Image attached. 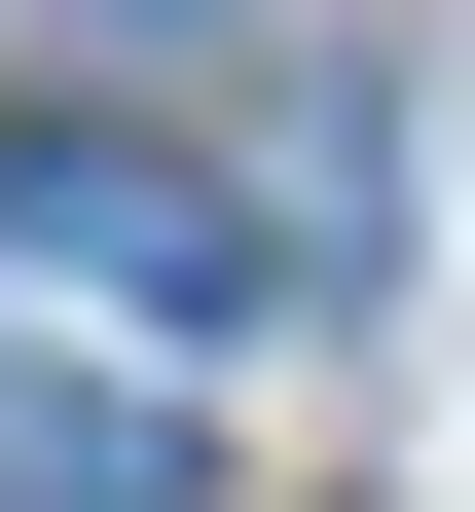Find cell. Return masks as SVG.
I'll return each instance as SVG.
<instances>
[{"label": "cell", "mask_w": 475, "mask_h": 512, "mask_svg": "<svg viewBox=\"0 0 475 512\" xmlns=\"http://www.w3.org/2000/svg\"><path fill=\"white\" fill-rule=\"evenodd\" d=\"M0 256L110 293V330H256V183L147 147V110H0Z\"/></svg>", "instance_id": "1"}, {"label": "cell", "mask_w": 475, "mask_h": 512, "mask_svg": "<svg viewBox=\"0 0 475 512\" xmlns=\"http://www.w3.org/2000/svg\"><path fill=\"white\" fill-rule=\"evenodd\" d=\"M0 512H220V439H183L147 366H37L0 330Z\"/></svg>", "instance_id": "2"}]
</instances>
